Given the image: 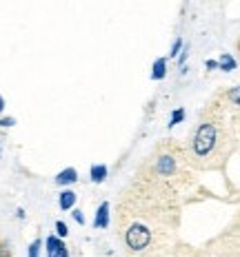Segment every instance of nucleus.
Instances as JSON below:
<instances>
[{
  "label": "nucleus",
  "mask_w": 240,
  "mask_h": 257,
  "mask_svg": "<svg viewBox=\"0 0 240 257\" xmlns=\"http://www.w3.org/2000/svg\"><path fill=\"white\" fill-rule=\"evenodd\" d=\"M216 142H218V131H216V124L213 122H202L198 124L194 133V140H191V153L196 158H207L213 149H216Z\"/></svg>",
  "instance_id": "nucleus-1"
},
{
  "label": "nucleus",
  "mask_w": 240,
  "mask_h": 257,
  "mask_svg": "<svg viewBox=\"0 0 240 257\" xmlns=\"http://www.w3.org/2000/svg\"><path fill=\"white\" fill-rule=\"evenodd\" d=\"M125 244L129 250H133V253H140V250H145L147 246L151 244V231H149L145 224L133 222L125 231Z\"/></svg>",
  "instance_id": "nucleus-2"
},
{
  "label": "nucleus",
  "mask_w": 240,
  "mask_h": 257,
  "mask_svg": "<svg viewBox=\"0 0 240 257\" xmlns=\"http://www.w3.org/2000/svg\"><path fill=\"white\" fill-rule=\"evenodd\" d=\"M53 182H56L58 186H62V189H69L71 184H76L78 182V171L73 167H67V169L58 171V175L53 178Z\"/></svg>",
  "instance_id": "nucleus-3"
},
{
  "label": "nucleus",
  "mask_w": 240,
  "mask_h": 257,
  "mask_svg": "<svg viewBox=\"0 0 240 257\" xmlns=\"http://www.w3.org/2000/svg\"><path fill=\"white\" fill-rule=\"evenodd\" d=\"M109 226V202H103L96 208V217H94V228L96 231H105Z\"/></svg>",
  "instance_id": "nucleus-4"
},
{
  "label": "nucleus",
  "mask_w": 240,
  "mask_h": 257,
  "mask_svg": "<svg viewBox=\"0 0 240 257\" xmlns=\"http://www.w3.org/2000/svg\"><path fill=\"white\" fill-rule=\"evenodd\" d=\"M65 248V242H62L60 237H58L56 233L49 235V237L45 239V255L47 257H60V250Z\"/></svg>",
  "instance_id": "nucleus-5"
},
{
  "label": "nucleus",
  "mask_w": 240,
  "mask_h": 257,
  "mask_svg": "<svg viewBox=\"0 0 240 257\" xmlns=\"http://www.w3.org/2000/svg\"><path fill=\"white\" fill-rule=\"evenodd\" d=\"M76 200L78 195L71 189H62L60 195H58V206H60V211H73L76 208Z\"/></svg>",
  "instance_id": "nucleus-6"
},
{
  "label": "nucleus",
  "mask_w": 240,
  "mask_h": 257,
  "mask_svg": "<svg viewBox=\"0 0 240 257\" xmlns=\"http://www.w3.org/2000/svg\"><path fill=\"white\" fill-rule=\"evenodd\" d=\"M176 171V160L172 155H163V158H158L156 162V173L158 175H172Z\"/></svg>",
  "instance_id": "nucleus-7"
},
{
  "label": "nucleus",
  "mask_w": 240,
  "mask_h": 257,
  "mask_svg": "<svg viewBox=\"0 0 240 257\" xmlns=\"http://www.w3.org/2000/svg\"><path fill=\"white\" fill-rule=\"evenodd\" d=\"M107 175H109L107 164H92V169H89V180H92L94 184H103L107 180Z\"/></svg>",
  "instance_id": "nucleus-8"
},
{
  "label": "nucleus",
  "mask_w": 240,
  "mask_h": 257,
  "mask_svg": "<svg viewBox=\"0 0 240 257\" xmlns=\"http://www.w3.org/2000/svg\"><path fill=\"white\" fill-rule=\"evenodd\" d=\"M167 76V58H156L151 67V80H165Z\"/></svg>",
  "instance_id": "nucleus-9"
},
{
  "label": "nucleus",
  "mask_w": 240,
  "mask_h": 257,
  "mask_svg": "<svg viewBox=\"0 0 240 257\" xmlns=\"http://www.w3.org/2000/svg\"><path fill=\"white\" fill-rule=\"evenodd\" d=\"M236 67H238V62L231 53H222V56L218 58V69H220V71H225V73L236 71Z\"/></svg>",
  "instance_id": "nucleus-10"
},
{
  "label": "nucleus",
  "mask_w": 240,
  "mask_h": 257,
  "mask_svg": "<svg viewBox=\"0 0 240 257\" xmlns=\"http://www.w3.org/2000/svg\"><path fill=\"white\" fill-rule=\"evenodd\" d=\"M185 115H187V113H185V109H183V106H178V109H174V111H172V115H169V124H167V126H169V128H174L176 124H180V122L185 120Z\"/></svg>",
  "instance_id": "nucleus-11"
},
{
  "label": "nucleus",
  "mask_w": 240,
  "mask_h": 257,
  "mask_svg": "<svg viewBox=\"0 0 240 257\" xmlns=\"http://www.w3.org/2000/svg\"><path fill=\"white\" fill-rule=\"evenodd\" d=\"M42 246H45V242H42L40 237H36L34 242L29 244V248H27V257H40V253H42Z\"/></svg>",
  "instance_id": "nucleus-12"
},
{
  "label": "nucleus",
  "mask_w": 240,
  "mask_h": 257,
  "mask_svg": "<svg viewBox=\"0 0 240 257\" xmlns=\"http://www.w3.org/2000/svg\"><path fill=\"white\" fill-rule=\"evenodd\" d=\"M183 49H185L183 38H176V40H174V45H172V51H169V58H178Z\"/></svg>",
  "instance_id": "nucleus-13"
},
{
  "label": "nucleus",
  "mask_w": 240,
  "mask_h": 257,
  "mask_svg": "<svg viewBox=\"0 0 240 257\" xmlns=\"http://www.w3.org/2000/svg\"><path fill=\"white\" fill-rule=\"evenodd\" d=\"M56 235H58L60 239H65L67 235H69V226H67L65 222H62V219H58V222H56Z\"/></svg>",
  "instance_id": "nucleus-14"
},
{
  "label": "nucleus",
  "mask_w": 240,
  "mask_h": 257,
  "mask_svg": "<svg viewBox=\"0 0 240 257\" xmlns=\"http://www.w3.org/2000/svg\"><path fill=\"white\" fill-rule=\"evenodd\" d=\"M227 100H231L236 106H240V87H231L227 91Z\"/></svg>",
  "instance_id": "nucleus-15"
},
{
  "label": "nucleus",
  "mask_w": 240,
  "mask_h": 257,
  "mask_svg": "<svg viewBox=\"0 0 240 257\" xmlns=\"http://www.w3.org/2000/svg\"><path fill=\"white\" fill-rule=\"evenodd\" d=\"M71 217H73V222H76V224L85 226V213L80 211V208H73V211H71Z\"/></svg>",
  "instance_id": "nucleus-16"
},
{
  "label": "nucleus",
  "mask_w": 240,
  "mask_h": 257,
  "mask_svg": "<svg viewBox=\"0 0 240 257\" xmlns=\"http://www.w3.org/2000/svg\"><path fill=\"white\" fill-rule=\"evenodd\" d=\"M0 257H12V246L5 239H0Z\"/></svg>",
  "instance_id": "nucleus-17"
},
{
  "label": "nucleus",
  "mask_w": 240,
  "mask_h": 257,
  "mask_svg": "<svg viewBox=\"0 0 240 257\" xmlns=\"http://www.w3.org/2000/svg\"><path fill=\"white\" fill-rule=\"evenodd\" d=\"M187 58H189V47H185V49L180 51V56H178V64H180V67H185Z\"/></svg>",
  "instance_id": "nucleus-18"
},
{
  "label": "nucleus",
  "mask_w": 240,
  "mask_h": 257,
  "mask_svg": "<svg viewBox=\"0 0 240 257\" xmlns=\"http://www.w3.org/2000/svg\"><path fill=\"white\" fill-rule=\"evenodd\" d=\"M14 124H16V117H0V126L9 128V126H14Z\"/></svg>",
  "instance_id": "nucleus-19"
},
{
  "label": "nucleus",
  "mask_w": 240,
  "mask_h": 257,
  "mask_svg": "<svg viewBox=\"0 0 240 257\" xmlns=\"http://www.w3.org/2000/svg\"><path fill=\"white\" fill-rule=\"evenodd\" d=\"M205 67L209 69V71H213V69H218V60H207V62H205Z\"/></svg>",
  "instance_id": "nucleus-20"
},
{
  "label": "nucleus",
  "mask_w": 240,
  "mask_h": 257,
  "mask_svg": "<svg viewBox=\"0 0 240 257\" xmlns=\"http://www.w3.org/2000/svg\"><path fill=\"white\" fill-rule=\"evenodd\" d=\"M16 217H18V219H25V217H27L25 208H18V211H16Z\"/></svg>",
  "instance_id": "nucleus-21"
},
{
  "label": "nucleus",
  "mask_w": 240,
  "mask_h": 257,
  "mask_svg": "<svg viewBox=\"0 0 240 257\" xmlns=\"http://www.w3.org/2000/svg\"><path fill=\"white\" fill-rule=\"evenodd\" d=\"M60 257H69V248H67V246L60 250Z\"/></svg>",
  "instance_id": "nucleus-22"
},
{
  "label": "nucleus",
  "mask_w": 240,
  "mask_h": 257,
  "mask_svg": "<svg viewBox=\"0 0 240 257\" xmlns=\"http://www.w3.org/2000/svg\"><path fill=\"white\" fill-rule=\"evenodd\" d=\"M3 111H5V98L0 95V113H3Z\"/></svg>",
  "instance_id": "nucleus-23"
},
{
  "label": "nucleus",
  "mask_w": 240,
  "mask_h": 257,
  "mask_svg": "<svg viewBox=\"0 0 240 257\" xmlns=\"http://www.w3.org/2000/svg\"><path fill=\"white\" fill-rule=\"evenodd\" d=\"M0 155H3V140H0Z\"/></svg>",
  "instance_id": "nucleus-24"
},
{
  "label": "nucleus",
  "mask_w": 240,
  "mask_h": 257,
  "mask_svg": "<svg viewBox=\"0 0 240 257\" xmlns=\"http://www.w3.org/2000/svg\"><path fill=\"white\" fill-rule=\"evenodd\" d=\"M238 47H240V45H238Z\"/></svg>",
  "instance_id": "nucleus-25"
}]
</instances>
